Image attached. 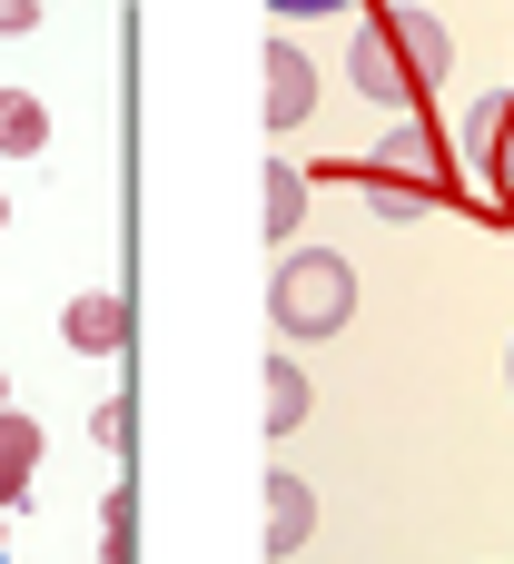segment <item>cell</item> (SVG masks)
<instances>
[{"instance_id":"cell-7","label":"cell","mask_w":514,"mask_h":564,"mask_svg":"<svg viewBox=\"0 0 514 564\" xmlns=\"http://www.w3.org/2000/svg\"><path fill=\"white\" fill-rule=\"evenodd\" d=\"M386 30H396V50H406L416 89H436V79L456 69V40H446V20H436V10H386Z\"/></svg>"},{"instance_id":"cell-8","label":"cell","mask_w":514,"mask_h":564,"mask_svg":"<svg viewBox=\"0 0 514 564\" xmlns=\"http://www.w3.org/2000/svg\"><path fill=\"white\" fill-rule=\"evenodd\" d=\"M258 218H267L277 248H297V228H307V169L267 159V169H258Z\"/></svg>"},{"instance_id":"cell-1","label":"cell","mask_w":514,"mask_h":564,"mask_svg":"<svg viewBox=\"0 0 514 564\" xmlns=\"http://www.w3.org/2000/svg\"><path fill=\"white\" fill-rule=\"evenodd\" d=\"M267 317H277V337H337L357 317V268L337 248H287L267 278Z\"/></svg>"},{"instance_id":"cell-11","label":"cell","mask_w":514,"mask_h":564,"mask_svg":"<svg viewBox=\"0 0 514 564\" xmlns=\"http://www.w3.org/2000/svg\"><path fill=\"white\" fill-rule=\"evenodd\" d=\"M367 208H376L386 228H416V218L446 208V178H367Z\"/></svg>"},{"instance_id":"cell-12","label":"cell","mask_w":514,"mask_h":564,"mask_svg":"<svg viewBox=\"0 0 514 564\" xmlns=\"http://www.w3.org/2000/svg\"><path fill=\"white\" fill-rule=\"evenodd\" d=\"M50 149V109L40 89H0V159H40Z\"/></svg>"},{"instance_id":"cell-19","label":"cell","mask_w":514,"mask_h":564,"mask_svg":"<svg viewBox=\"0 0 514 564\" xmlns=\"http://www.w3.org/2000/svg\"><path fill=\"white\" fill-rule=\"evenodd\" d=\"M505 377H514V347H505Z\"/></svg>"},{"instance_id":"cell-6","label":"cell","mask_w":514,"mask_h":564,"mask_svg":"<svg viewBox=\"0 0 514 564\" xmlns=\"http://www.w3.org/2000/svg\"><path fill=\"white\" fill-rule=\"evenodd\" d=\"M30 476H40V416L30 406H0V516L30 506Z\"/></svg>"},{"instance_id":"cell-9","label":"cell","mask_w":514,"mask_h":564,"mask_svg":"<svg viewBox=\"0 0 514 564\" xmlns=\"http://www.w3.org/2000/svg\"><path fill=\"white\" fill-rule=\"evenodd\" d=\"M317 535V496H307V476H267V555H297Z\"/></svg>"},{"instance_id":"cell-20","label":"cell","mask_w":514,"mask_h":564,"mask_svg":"<svg viewBox=\"0 0 514 564\" xmlns=\"http://www.w3.org/2000/svg\"><path fill=\"white\" fill-rule=\"evenodd\" d=\"M0 218H10V198H0Z\"/></svg>"},{"instance_id":"cell-15","label":"cell","mask_w":514,"mask_h":564,"mask_svg":"<svg viewBox=\"0 0 514 564\" xmlns=\"http://www.w3.org/2000/svg\"><path fill=\"white\" fill-rule=\"evenodd\" d=\"M89 436H99L109 456H129V397H109V406H89Z\"/></svg>"},{"instance_id":"cell-14","label":"cell","mask_w":514,"mask_h":564,"mask_svg":"<svg viewBox=\"0 0 514 564\" xmlns=\"http://www.w3.org/2000/svg\"><path fill=\"white\" fill-rule=\"evenodd\" d=\"M99 564H139V496L129 486L99 496Z\"/></svg>"},{"instance_id":"cell-2","label":"cell","mask_w":514,"mask_h":564,"mask_svg":"<svg viewBox=\"0 0 514 564\" xmlns=\"http://www.w3.org/2000/svg\"><path fill=\"white\" fill-rule=\"evenodd\" d=\"M466 198L485 218L514 208V89H495V99L466 109Z\"/></svg>"},{"instance_id":"cell-5","label":"cell","mask_w":514,"mask_h":564,"mask_svg":"<svg viewBox=\"0 0 514 564\" xmlns=\"http://www.w3.org/2000/svg\"><path fill=\"white\" fill-rule=\"evenodd\" d=\"M317 109V59L297 40H267V129H297Z\"/></svg>"},{"instance_id":"cell-17","label":"cell","mask_w":514,"mask_h":564,"mask_svg":"<svg viewBox=\"0 0 514 564\" xmlns=\"http://www.w3.org/2000/svg\"><path fill=\"white\" fill-rule=\"evenodd\" d=\"M277 20H327V10H357V0H267Z\"/></svg>"},{"instance_id":"cell-13","label":"cell","mask_w":514,"mask_h":564,"mask_svg":"<svg viewBox=\"0 0 514 564\" xmlns=\"http://www.w3.org/2000/svg\"><path fill=\"white\" fill-rule=\"evenodd\" d=\"M307 406H317V397H307V367H297V357H267V436H297Z\"/></svg>"},{"instance_id":"cell-10","label":"cell","mask_w":514,"mask_h":564,"mask_svg":"<svg viewBox=\"0 0 514 564\" xmlns=\"http://www.w3.org/2000/svg\"><path fill=\"white\" fill-rule=\"evenodd\" d=\"M367 178H436V139H426V119H396V129L376 139Z\"/></svg>"},{"instance_id":"cell-3","label":"cell","mask_w":514,"mask_h":564,"mask_svg":"<svg viewBox=\"0 0 514 564\" xmlns=\"http://www.w3.org/2000/svg\"><path fill=\"white\" fill-rule=\"evenodd\" d=\"M347 89H357V99H376V109L426 99V89H416V69H406V50H396V30H386V10L347 40Z\"/></svg>"},{"instance_id":"cell-4","label":"cell","mask_w":514,"mask_h":564,"mask_svg":"<svg viewBox=\"0 0 514 564\" xmlns=\"http://www.w3.org/2000/svg\"><path fill=\"white\" fill-rule=\"evenodd\" d=\"M59 337H69L79 357H119V347H129V297H119V288H79V297L59 307Z\"/></svg>"},{"instance_id":"cell-16","label":"cell","mask_w":514,"mask_h":564,"mask_svg":"<svg viewBox=\"0 0 514 564\" xmlns=\"http://www.w3.org/2000/svg\"><path fill=\"white\" fill-rule=\"evenodd\" d=\"M40 30V0H0V40H30Z\"/></svg>"},{"instance_id":"cell-18","label":"cell","mask_w":514,"mask_h":564,"mask_svg":"<svg viewBox=\"0 0 514 564\" xmlns=\"http://www.w3.org/2000/svg\"><path fill=\"white\" fill-rule=\"evenodd\" d=\"M0 406H10V377H0Z\"/></svg>"}]
</instances>
